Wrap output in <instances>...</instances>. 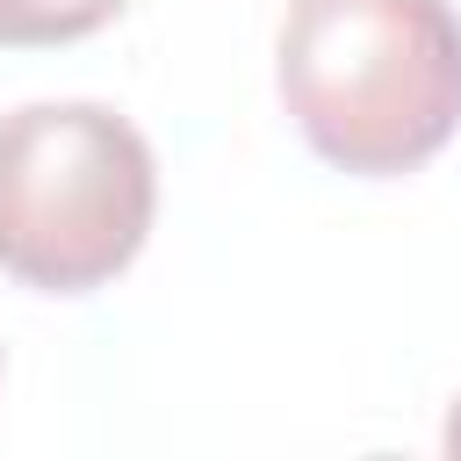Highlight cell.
Masks as SVG:
<instances>
[{
  "label": "cell",
  "mask_w": 461,
  "mask_h": 461,
  "mask_svg": "<svg viewBox=\"0 0 461 461\" xmlns=\"http://www.w3.org/2000/svg\"><path fill=\"white\" fill-rule=\"evenodd\" d=\"M281 101L346 173H411L461 130V14L447 0H288Z\"/></svg>",
  "instance_id": "obj_1"
},
{
  "label": "cell",
  "mask_w": 461,
  "mask_h": 461,
  "mask_svg": "<svg viewBox=\"0 0 461 461\" xmlns=\"http://www.w3.org/2000/svg\"><path fill=\"white\" fill-rule=\"evenodd\" d=\"M447 454H461V403H454V418H447Z\"/></svg>",
  "instance_id": "obj_4"
},
{
  "label": "cell",
  "mask_w": 461,
  "mask_h": 461,
  "mask_svg": "<svg viewBox=\"0 0 461 461\" xmlns=\"http://www.w3.org/2000/svg\"><path fill=\"white\" fill-rule=\"evenodd\" d=\"M130 0H0V43L14 50H43V43H72L94 36L101 22H115Z\"/></svg>",
  "instance_id": "obj_3"
},
{
  "label": "cell",
  "mask_w": 461,
  "mask_h": 461,
  "mask_svg": "<svg viewBox=\"0 0 461 461\" xmlns=\"http://www.w3.org/2000/svg\"><path fill=\"white\" fill-rule=\"evenodd\" d=\"M158 209V166L130 115L101 101H29L0 115V274L43 295L115 281Z\"/></svg>",
  "instance_id": "obj_2"
}]
</instances>
